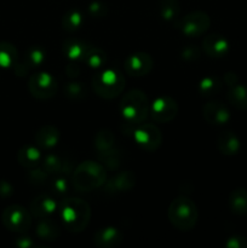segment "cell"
Listing matches in <instances>:
<instances>
[{
  "label": "cell",
  "mask_w": 247,
  "mask_h": 248,
  "mask_svg": "<svg viewBox=\"0 0 247 248\" xmlns=\"http://www.w3.org/2000/svg\"><path fill=\"white\" fill-rule=\"evenodd\" d=\"M61 220L65 229L73 234L84 232L91 220V207L80 198L64 199L58 205Z\"/></svg>",
  "instance_id": "1"
},
{
  "label": "cell",
  "mask_w": 247,
  "mask_h": 248,
  "mask_svg": "<svg viewBox=\"0 0 247 248\" xmlns=\"http://www.w3.org/2000/svg\"><path fill=\"white\" fill-rule=\"evenodd\" d=\"M106 181L107 173L104 166L92 160H86L77 165L72 174L73 186L80 193H89L101 188Z\"/></svg>",
  "instance_id": "2"
},
{
  "label": "cell",
  "mask_w": 247,
  "mask_h": 248,
  "mask_svg": "<svg viewBox=\"0 0 247 248\" xmlns=\"http://www.w3.org/2000/svg\"><path fill=\"white\" fill-rule=\"evenodd\" d=\"M149 99L142 90H131L124 94L119 104V110L126 124L138 125L145 123L149 115Z\"/></svg>",
  "instance_id": "3"
},
{
  "label": "cell",
  "mask_w": 247,
  "mask_h": 248,
  "mask_svg": "<svg viewBox=\"0 0 247 248\" xmlns=\"http://www.w3.org/2000/svg\"><path fill=\"white\" fill-rule=\"evenodd\" d=\"M94 93L104 99H114L125 89V78L116 68H103L92 77Z\"/></svg>",
  "instance_id": "4"
},
{
  "label": "cell",
  "mask_w": 247,
  "mask_h": 248,
  "mask_svg": "<svg viewBox=\"0 0 247 248\" xmlns=\"http://www.w3.org/2000/svg\"><path fill=\"white\" fill-rule=\"evenodd\" d=\"M167 217L174 228L182 232H189L198 223L199 211L191 199L179 196L170 203Z\"/></svg>",
  "instance_id": "5"
},
{
  "label": "cell",
  "mask_w": 247,
  "mask_h": 248,
  "mask_svg": "<svg viewBox=\"0 0 247 248\" xmlns=\"http://www.w3.org/2000/svg\"><path fill=\"white\" fill-rule=\"evenodd\" d=\"M130 132L135 142L147 152H155L162 143L161 131L154 124L142 123L138 125H130Z\"/></svg>",
  "instance_id": "6"
},
{
  "label": "cell",
  "mask_w": 247,
  "mask_h": 248,
  "mask_svg": "<svg viewBox=\"0 0 247 248\" xmlns=\"http://www.w3.org/2000/svg\"><path fill=\"white\" fill-rule=\"evenodd\" d=\"M1 222L12 232H26L31 229L33 215L19 205L7 206L1 213Z\"/></svg>",
  "instance_id": "7"
},
{
  "label": "cell",
  "mask_w": 247,
  "mask_h": 248,
  "mask_svg": "<svg viewBox=\"0 0 247 248\" xmlns=\"http://www.w3.org/2000/svg\"><path fill=\"white\" fill-rule=\"evenodd\" d=\"M57 80L47 72H38L31 75L28 80V90L31 96L40 101L51 99L57 93Z\"/></svg>",
  "instance_id": "8"
},
{
  "label": "cell",
  "mask_w": 247,
  "mask_h": 248,
  "mask_svg": "<svg viewBox=\"0 0 247 248\" xmlns=\"http://www.w3.org/2000/svg\"><path fill=\"white\" fill-rule=\"evenodd\" d=\"M211 26V18L205 11H193L178 22V28L185 36L196 38L207 31Z\"/></svg>",
  "instance_id": "9"
},
{
  "label": "cell",
  "mask_w": 247,
  "mask_h": 248,
  "mask_svg": "<svg viewBox=\"0 0 247 248\" xmlns=\"http://www.w3.org/2000/svg\"><path fill=\"white\" fill-rule=\"evenodd\" d=\"M178 109L179 107L176 99L170 96H161L155 98L154 102L150 104L149 113L154 121L166 124L176 118Z\"/></svg>",
  "instance_id": "10"
},
{
  "label": "cell",
  "mask_w": 247,
  "mask_h": 248,
  "mask_svg": "<svg viewBox=\"0 0 247 248\" xmlns=\"http://www.w3.org/2000/svg\"><path fill=\"white\" fill-rule=\"evenodd\" d=\"M154 67V60L147 52H135L128 56L124 63V68L131 77H145L152 72Z\"/></svg>",
  "instance_id": "11"
},
{
  "label": "cell",
  "mask_w": 247,
  "mask_h": 248,
  "mask_svg": "<svg viewBox=\"0 0 247 248\" xmlns=\"http://www.w3.org/2000/svg\"><path fill=\"white\" fill-rule=\"evenodd\" d=\"M136 186V174L130 170L116 173L113 178L104 183V191L108 194L127 193Z\"/></svg>",
  "instance_id": "12"
},
{
  "label": "cell",
  "mask_w": 247,
  "mask_h": 248,
  "mask_svg": "<svg viewBox=\"0 0 247 248\" xmlns=\"http://www.w3.org/2000/svg\"><path fill=\"white\" fill-rule=\"evenodd\" d=\"M202 116L211 125L219 126L224 125L230 120V111L222 102L211 101L203 106Z\"/></svg>",
  "instance_id": "13"
},
{
  "label": "cell",
  "mask_w": 247,
  "mask_h": 248,
  "mask_svg": "<svg viewBox=\"0 0 247 248\" xmlns=\"http://www.w3.org/2000/svg\"><path fill=\"white\" fill-rule=\"evenodd\" d=\"M202 50L210 57L222 58L229 52L230 44L228 39L220 34H208L202 40Z\"/></svg>",
  "instance_id": "14"
},
{
  "label": "cell",
  "mask_w": 247,
  "mask_h": 248,
  "mask_svg": "<svg viewBox=\"0 0 247 248\" xmlns=\"http://www.w3.org/2000/svg\"><path fill=\"white\" fill-rule=\"evenodd\" d=\"M58 210V203L56 202L52 196L47 194H40L35 196L31 202V213L33 217L39 218H50L55 215Z\"/></svg>",
  "instance_id": "15"
},
{
  "label": "cell",
  "mask_w": 247,
  "mask_h": 248,
  "mask_svg": "<svg viewBox=\"0 0 247 248\" xmlns=\"http://www.w3.org/2000/svg\"><path fill=\"white\" fill-rule=\"evenodd\" d=\"M124 241V235L118 228L103 227L96 230L93 235V242L99 248L118 247Z\"/></svg>",
  "instance_id": "16"
},
{
  "label": "cell",
  "mask_w": 247,
  "mask_h": 248,
  "mask_svg": "<svg viewBox=\"0 0 247 248\" xmlns=\"http://www.w3.org/2000/svg\"><path fill=\"white\" fill-rule=\"evenodd\" d=\"M91 47L89 43L81 40L79 38H67L63 41L62 45V51L67 58H69L70 61H82L84 60L85 55L89 51V48Z\"/></svg>",
  "instance_id": "17"
},
{
  "label": "cell",
  "mask_w": 247,
  "mask_h": 248,
  "mask_svg": "<svg viewBox=\"0 0 247 248\" xmlns=\"http://www.w3.org/2000/svg\"><path fill=\"white\" fill-rule=\"evenodd\" d=\"M60 138V130L52 125L43 126L35 133V143L40 149H52L58 144Z\"/></svg>",
  "instance_id": "18"
},
{
  "label": "cell",
  "mask_w": 247,
  "mask_h": 248,
  "mask_svg": "<svg viewBox=\"0 0 247 248\" xmlns=\"http://www.w3.org/2000/svg\"><path fill=\"white\" fill-rule=\"evenodd\" d=\"M217 147L223 155L232 156L239 153L241 143H240L239 137L232 131H224L218 136Z\"/></svg>",
  "instance_id": "19"
},
{
  "label": "cell",
  "mask_w": 247,
  "mask_h": 248,
  "mask_svg": "<svg viewBox=\"0 0 247 248\" xmlns=\"http://www.w3.org/2000/svg\"><path fill=\"white\" fill-rule=\"evenodd\" d=\"M41 152L40 148L34 145H24L17 153V161L24 169H33L41 162Z\"/></svg>",
  "instance_id": "20"
},
{
  "label": "cell",
  "mask_w": 247,
  "mask_h": 248,
  "mask_svg": "<svg viewBox=\"0 0 247 248\" xmlns=\"http://www.w3.org/2000/svg\"><path fill=\"white\" fill-rule=\"evenodd\" d=\"M35 234L39 239L45 241H56L61 235V229L50 218H41L36 224Z\"/></svg>",
  "instance_id": "21"
},
{
  "label": "cell",
  "mask_w": 247,
  "mask_h": 248,
  "mask_svg": "<svg viewBox=\"0 0 247 248\" xmlns=\"http://www.w3.org/2000/svg\"><path fill=\"white\" fill-rule=\"evenodd\" d=\"M227 99L230 106L240 110H247V86L240 84L232 86L227 93Z\"/></svg>",
  "instance_id": "22"
},
{
  "label": "cell",
  "mask_w": 247,
  "mask_h": 248,
  "mask_svg": "<svg viewBox=\"0 0 247 248\" xmlns=\"http://www.w3.org/2000/svg\"><path fill=\"white\" fill-rule=\"evenodd\" d=\"M67 162L56 154H47L44 159H41V167L48 174L68 173L65 170H70V165L67 166Z\"/></svg>",
  "instance_id": "23"
},
{
  "label": "cell",
  "mask_w": 247,
  "mask_h": 248,
  "mask_svg": "<svg viewBox=\"0 0 247 248\" xmlns=\"http://www.w3.org/2000/svg\"><path fill=\"white\" fill-rule=\"evenodd\" d=\"M229 207L237 216L247 215V190L244 188L235 189L229 195Z\"/></svg>",
  "instance_id": "24"
},
{
  "label": "cell",
  "mask_w": 247,
  "mask_h": 248,
  "mask_svg": "<svg viewBox=\"0 0 247 248\" xmlns=\"http://www.w3.org/2000/svg\"><path fill=\"white\" fill-rule=\"evenodd\" d=\"M85 22V17L81 11L77 9L68 10L62 17V28L68 33H74L77 29L81 28Z\"/></svg>",
  "instance_id": "25"
},
{
  "label": "cell",
  "mask_w": 247,
  "mask_h": 248,
  "mask_svg": "<svg viewBox=\"0 0 247 248\" xmlns=\"http://www.w3.org/2000/svg\"><path fill=\"white\" fill-rule=\"evenodd\" d=\"M46 61V50L43 46L34 45L28 47V50L26 51V55H24L23 62L26 63L27 67L29 69L31 68H38L40 65L44 64V62Z\"/></svg>",
  "instance_id": "26"
},
{
  "label": "cell",
  "mask_w": 247,
  "mask_h": 248,
  "mask_svg": "<svg viewBox=\"0 0 247 248\" xmlns=\"http://www.w3.org/2000/svg\"><path fill=\"white\" fill-rule=\"evenodd\" d=\"M160 16L166 22H174L178 19L181 14V6L178 0H160L159 1Z\"/></svg>",
  "instance_id": "27"
},
{
  "label": "cell",
  "mask_w": 247,
  "mask_h": 248,
  "mask_svg": "<svg viewBox=\"0 0 247 248\" xmlns=\"http://www.w3.org/2000/svg\"><path fill=\"white\" fill-rule=\"evenodd\" d=\"M18 61V51L12 44L1 41L0 43V67L14 68Z\"/></svg>",
  "instance_id": "28"
},
{
  "label": "cell",
  "mask_w": 247,
  "mask_h": 248,
  "mask_svg": "<svg viewBox=\"0 0 247 248\" xmlns=\"http://www.w3.org/2000/svg\"><path fill=\"white\" fill-rule=\"evenodd\" d=\"M222 91V81L217 77L208 75L199 82V92L202 97H212Z\"/></svg>",
  "instance_id": "29"
},
{
  "label": "cell",
  "mask_w": 247,
  "mask_h": 248,
  "mask_svg": "<svg viewBox=\"0 0 247 248\" xmlns=\"http://www.w3.org/2000/svg\"><path fill=\"white\" fill-rule=\"evenodd\" d=\"M97 157L101 164L108 170H118V167L120 166V152L114 147L103 150V152H97Z\"/></svg>",
  "instance_id": "30"
},
{
  "label": "cell",
  "mask_w": 247,
  "mask_h": 248,
  "mask_svg": "<svg viewBox=\"0 0 247 248\" xmlns=\"http://www.w3.org/2000/svg\"><path fill=\"white\" fill-rule=\"evenodd\" d=\"M82 62L86 63L92 69H101L107 62V55L102 48L91 46L85 55Z\"/></svg>",
  "instance_id": "31"
},
{
  "label": "cell",
  "mask_w": 247,
  "mask_h": 248,
  "mask_svg": "<svg viewBox=\"0 0 247 248\" xmlns=\"http://www.w3.org/2000/svg\"><path fill=\"white\" fill-rule=\"evenodd\" d=\"M64 96L72 102H81L87 97V89L82 82L70 81L64 85Z\"/></svg>",
  "instance_id": "32"
},
{
  "label": "cell",
  "mask_w": 247,
  "mask_h": 248,
  "mask_svg": "<svg viewBox=\"0 0 247 248\" xmlns=\"http://www.w3.org/2000/svg\"><path fill=\"white\" fill-rule=\"evenodd\" d=\"M114 143H115V136L110 130L103 128V130H99L94 136V148L97 152H103L114 147Z\"/></svg>",
  "instance_id": "33"
},
{
  "label": "cell",
  "mask_w": 247,
  "mask_h": 248,
  "mask_svg": "<svg viewBox=\"0 0 247 248\" xmlns=\"http://www.w3.org/2000/svg\"><path fill=\"white\" fill-rule=\"evenodd\" d=\"M27 179L31 184L36 186H44L48 182V173L43 169V167H33L29 169L28 173H27Z\"/></svg>",
  "instance_id": "34"
},
{
  "label": "cell",
  "mask_w": 247,
  "mask_h": 248,
  "mask_svg": "<svg viewBox=\"0 0 247 248\" xmlns=\"http://www.w3.org/2000/svg\"><path fill=\"white\" fill-rule=\"evenodd\" d=\"M47 183L48 188H50V190L52 191L55 195L62 196L68 191V183L64 178H62V177H57V178L51 179Z\"/></svg>",
  "instance_id": "35"
},
{
  "label": "cell",
  "mask_w": 247,
  "mask_h": 248,
  "mask_svg": "<svg viewBox=\"0 0 247 248\" xmlns=\"http://www.w3.org/2000/svg\"><path fill=\"white\" fill-rule=\"evenodd\" d=\"M87 12L93 18H102V17L107 16V14H108V7L101 1H92L87 6Z\"/></svg>",
  "instance_id": "36"
},
{
  "label": "cell",
  "mask_w": 247,
  "mask_h": 248,
  "mask_svg": "<svg viewBox=\"0 0 247 248\" xmlns=\"http://www.w3.org/2000/svg\"><path fill=\"white\" fill-rule=\"evenodd\" d=\"M201 56V50L195 45L185 46L182 48L181 51V57L183 58L186 62H194V61L199 60Z\"/></svg>",
  "instance_id": "37"
},
{
  "label": "cell",
  "mask_w": 247,
  "mask_h": 248,
  "mask_svg": "<svg viewBox=\"0 0 247 248\" xmlns=\"http://www.w3.org/2000/svg\"><path fill=\"white\" fill-rule=\"evenodd\" d=\"M225 246L228 248H247V239L244 236H232L227 240Z\"/></svg>",
  "instance_id": "38"
},
{
  "label": "cell",
  "mask_w": 247,
  "mask_h": 248,
  "mask_svg": "<svg viewBox=\"0 0 247 248\" xmlns=\"http://www.w3.org/2000/svg\"><path fill=\"white\" fill-rule=\"evenodd\" d=\"M65 73H67V77L69 79H75V78H77L80 75L81 69H80L79 64L75 61H70L67 64V67H65Z\"/></svg>",
  "instance_id": "39"
},
{
  "label": "cell",
  "mask_w": 247,
  "mask_h": 248,
  "mask_svg": "<svg viewBox=\"0 0 247 248\" xmlns=\"http://www.w3.org/2000/svg\"><path fill=\"white\" fill-rule=\"evenodd\" d=\"M14 194V186L7 181H0V198H10Z\"/></svg>",
  "instance_id": "40"
},
{
  "label": "cell",
  "mask_w": 247,
  "mask_h": 248,
  "mask_svg": "<svg viewBox=\"0 0 247 248\" xmlns=\"http://www.w3.org/2000/svg\"><path fill=\"white\" fill-rule=\"evenodd\" d=\"M15 244L21 248H33V247L38 246V245L33 241V239H31V237H26V236L17 239Z\"/></svg>",
  "instance_id": "41"
},
{
  "label": "cell",
  "mask_w": 247,
  "mask_h": 248,
  "mask_svg": "<svg viewBox=\"0 0 247 248\" xmlns=\"http://www.w3.org/2000/svg\"><path fill=\"white\" fill-rule=\"evenodd\" d=\"M223 81H224V84H227L228 86L232 87L239 82V78H237V75L235 74L234 72H228L225 73L224 77H223Z\"/></svg>",
  "instance_id": "42"
}]
</instances>
